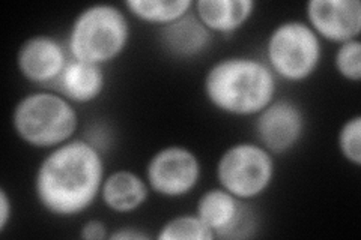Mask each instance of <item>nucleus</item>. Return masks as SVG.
<instances>
[{
  "instance_id": "obj_11",
  "label": "nucleus",
  "mask_w": 361,
  "mask_h": 240,
  "mask_svg": "<svg viewBox=\"0 0 361 240\" xmlns=\"http://www.w3.org/2000/svg\"><path fill=\"white\" fill-rule=\"evenodd\" d=\"M66 44L49 35L30 37L17 51V70L35 84H54L70 62Z\"/></svg>"
},
{
  "instance_id": "obj_8",
  "label": "nucleus",
  "mask_w": 361,
  "mask_h": 240,
  "mask_svg": "<svg viewBox=\"0 0 361 240\" xmlns=\"http://www.w3.org/2000/svg\"><path fill=\"white\" fill-rule=\"evenodd\" d=\"M255 118L257 143L274 156L290 152L306 131L304 111L290 99H274Z\"/></svg>"
},
{
  "instance_id": "obj_18",
  "label": "nucleus",
  "mask_w": 361,
  "mask_h": 240,
  "mask_svg": "<svg viewBox=\"0 0 361 240\" xmlns=\"http://www.w3.org/2000/svg\"><path fill=\"white\" fill-rule=\"evenodd\" d=\"M337 146L342 156L354 167L361 165V116L349 118L337 135Z\"/></svg>"
},
{
  "instance_id": "obj_7",
  "label": "nucleus",
  "mask_w": 361,
  "mask_h": 240,
  "mask_svg": "<svg viewBox=\"0 0 361 240\" xmlns=\"http://www.w3.org/2000/svg\"><path fill=\"white\" fill-rule=\"evenodd\" d=\"M202 176L197 155L185 146H166L146 164L145 179L152 192L164 198H180L196 189Z\"/></svg>"
},
{
  "instance_id": "obj_4",
  "label": "nucleus",
  "mask_w": 361,
  "mask_h": 240,
  "mask_svg": "<svg viewBox=\"0 0 361 240\" xmlns=\"http://www.w3.org/2000/svg\"><path fill=\"white\" fill-rule=\"evenodd\" d=\"M11 120L23 143L49 151L73 140L78 128V113L73 102L47 90L23 96L16 104Z\"/></svg>"
},
{
  "instance_id": "obj_10",
  "label": "nucleus",
  "mask_w": 361,
  "mask_h": 240,
  "mask_svg": "<svg viewBox=\"0 0 361 240\" xmlns=\"http://www.w3.org/2000/svg\"><path fill=\"white\" fill-rule=\"evenodd\" d=\"M306 17V23L321 39L341 45L360 38V0H309Z\"/></svg>"
},
{
  "instance_id": "obj_6",
  "label": "nucleus",
  "mask_w": 361,
  "mask_h": 240,
  "mask_svg": "<svg viewBox=\"0 0 361 240\" xmlns=\"http://www.w3.org/2000/svg\"><path fill=\"white\" fill-rule=\"evenodd\" d=\"M216 176L219 187L243 201H250L268 191L276 176L274 155L264 146L241 141L220 155Z\"/></svg>"
},
{
  "instance_id": "obj_15",
  "label": "nucleus",
  "mask_w": 361,
  "mask_h": 240,
  "mask_svg": "<svg viewBox=\"0 0 361 240\" xmlns=\"http://www.w3.org/2000/svg\"><path fill=\"white\" fill-rule=\"evenodd\" d=\"M255 0H197L195 14L211 33H231L240 30L255 14Z\"/></svg>"
},
{
  "instance_id": "obj_19",
  "label": "nucleus",
  "mask_w": 361,
  "mask_h": 240,
  "mask_svg": "<svg viewBox=\"0 0 361 240\" xmlns=\"http://www.w3.org/2000/svg\"><path fill=\"white\" fill-rule=\"evenodd\" d=\"M334 66L338 75L348 82L358 83L361 80V41L353 39L338 45L334 56Z\"/></svg>"
},
{
  "instance_id": "obj_12",
  "label": "nucleus",
  "mask_w": 361,
  "mask_h": 240,
  "mask_svg": "<svg viewBox=\"0 0 361 240\" xmlns=\"http://www.w3.org/2000/svg\"><path fill=\"white\" fill-rule=\"evenodd\" d=\"M214 33L199 20L191 9L188 14L160 27L163 49L176 59H193L205 53L212 42Z\"/></svg>"
},
{
  "instance_id": "obj_17",
  "label": "nucleus",
  "mask_w": 361,
  "mask_h": 240,
  "mask_svg": "<svg viewBox=\"0 0 361 240\" xmlns=\"http://www.w3.org/2000/svg\"><path fill=\"white\" fill-rule=\"evenodd\" d=\"M160 240H212L216 239L209 228L196 213L179 215L166 221L157 234Z\"/></svg>"
},
{
  "instance_id": "obj_1",
  "label": "nucleus",
  "mask_w": 361,
  "mask_h": 240,
  "mask_svg": "<svg viewBox=\"0 0 361 240\" xmlns=\"http://www.w3.org/2000/svg\"><path fill=\"white\" fill-rule=\"evenodd\" d=\"M104 177L103 151L89 140L73 139L50 149L42 158L33 191L45 212L71 218L92 208L99 198Z\"/></svg>"
},
{
  "instance_id": "obj_9",
  "label": "nucleus",
  "mask_w": 361,
  "mask_h": 240,
  "mask_svg": "<svg viewBox=\"0 0 361 240\" xmlns=\"http://www.w3.org/2000/svg\"><path fill=\"white\" fill-rule=\"evenodd\" d=\"M196 215L216 239H241L253 228V215L247 201L232 196L221 187L202 194L196 204Z\"/></svg>"
},
{
  "instance_id": "obj_5",
  "label": "nucleus",
  "mask_w": 361,
  "mask_h": 240,
  "mask_svg": "<svg viewBox=\"0 0 361 240\" xmlns=\"http://www.w3.org/2000/svg\"><path fill=\"white\" fill-rule=\"evenodd\" d=\"M265 59L277 78L290 83L306 82L321 65L322 39L306 21H283L268 35Z\"/></svg>"
},
{
  "instance_id": "obj_20",
  "label": "nucleus",
  "mask_w": 361,
  "mask_h": 240,
  "mask_svg": "<svg viewBox=\"0 0 361 240\" xmlns=\"http://www.w3.org/2000/svg\"><path fill=\"white\" fill-rule=\"evenodd\" d=\"M109 230L103 221L89 220L80 228V237L86 240H103L109 239Z\"/></svg>"
},
{
  "instance_id": "obj_2",
  "label": "nucleus",
  "mask_w": 361,
  "mask_h": 240,
  "mask_svg": "<svg viewBox=\"0 0 361 240\" xmlns=\"http://www.w3.org/2000/svg\"><path fill=\"white\" fill-rule=\"evenodd\" d=\"M203 94L224 114L252 118L276 99L277 77L267 62L256 57H224L207 71Z\"/></svg>"
},
{
  "instance_id": "obj_3",
  "label": "nucleus",
  "mask_w": 361,
  "mask_h": 240,
  "mask_svg": "<svg viewBox=\"0 0 361 240\" xmlns=\"http://www.w3.org/2000/svg\"><path fill=\"white\" fill-rule=\"evenodd\" d=\"M131 38L127 14L111 4H95L78 13L66 49L75 61L106 66L126 51Z\"/></svg>"
},
{
  "instance_id": "obj_16",
  "label": "nucleus",
  "mask_w": 361,
  "mask_h": 240,
  "mask_svg": "<svg viewBox=\"0 0 361 240\" xmlns=\"http://www.w3.org/2000/svg\"><path fill=\"white\" fill-rule=\"evenodd\" d=\"M193 4L191 0H127L123 6L137 20L163 27L188 14Z\"/></svg>"
},
{
  "instance_id": "obj_21",
  "label": "nucleus",
  "mask_w": 361,
  "mask_h": 240,
  "mask_svg": "<svg viewBox=\"0 0 361 240\" xmlns=\"http://www.w3.org/2000/svg\"><path fill=\"white\" fill-rule=\"evenodd\" d=\"M13 200H11L9 194L5 188H0V233L6 230L11 220H13Z\"/></svg>"
},
{
  "instance_id": "obj_13",
  "label": "nucleus",
  "mask_w": 361,
  "mask_h": 240,
  "mask_svg": "<svg viewBox=\"0 0 361 240\" xmlns=\"http://www.w3.org/2000/svg\"><path fill=\"white\" fill-rule=\"evenodd\" d=\"M104 66L70 59L56 80L54 89L73 104H89L103 95L106 89Z\"/></svg>"
},
{
  "instance_id": "obj_22",
  "label": "nucleus",
  "mask_w": 361,
  "mask_h": 240,
  "mask_svg": "<svg viewBox=\"0 0 361 240\" xmlns=\"http://www.w3.org/2000/svg\"><path fill=\"white\" fill-rule=\"evenodd\" d=\"M149 237H151L149 234L140 232L139 228H131V227L119 228V230L109 234V239H113V240H145Z\"/></svg>"
},
{
  "instance_id": "obj_14",
  "label": "nucleus",
  "mask_w": 361,
  "mask_h": 240,
  "mask_svg": "<svg viewBox=\"0 0 361 240\" xmlns=\"http://www.w3.org/2000/svg\"><path fill=\"white\" fill-rule=\"evenodd\" d=\"M146 179L131 170H116L106 175L99 200L115 213H131L140 209L149 197Z\"/></svg>"
}]
</instances>
